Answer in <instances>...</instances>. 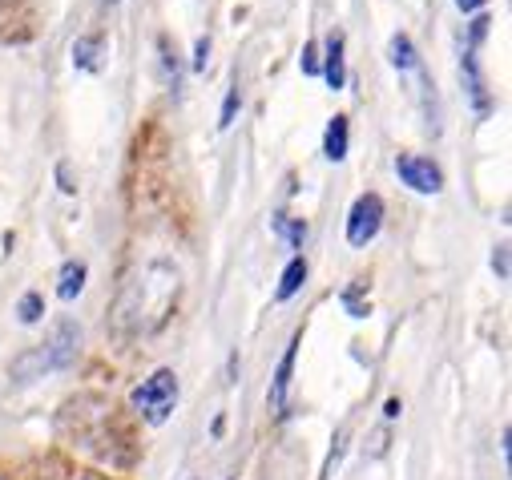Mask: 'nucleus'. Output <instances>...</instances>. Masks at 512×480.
Listing matches in <instances>:
<instances>
[{
	"label": "nucleus",
	"mask_w": 512,
	"mask_h": 480,
	"mask_svg": "<svg viewBox=\"0 0 512 480\" xmlns=\"http://www.w3.org/2000/svg\"><path fill=\"white\" fill-rule=\"evenodd\" d=\"M178 287H182V275L174 263H166V259L142 263L138 271H130V279H125V287L117 295V307H113L117 327L130 335L158 331L178 303Z\"/></svg>",
	"instance_id": "obj_1"
},
{
	"label": "nucleus",
	"mask_w": 512,
	"mask_h": 480,
	"mask_svg": "<svg viewBox=\"0 0 512 480\" xmlns=\"http://www.w3.org/2000/svg\"><path fill=\"white\" fill-rule=\"evenodd\" d=\"M77 351H81V327L73 323V319H61L53 331H49V339L45 343H37L33 351H25L17 364H13V376L17 380H41V376H49V372H61V368H69L73 359H77Z\"/></svg>",
	"instance_id": "obj_2"
},
{
	"label": "nucleus",
	"mask_w": 512,
	"mask_h": 480,
	"mask_svg": "<svg viewBox=\"0 0 512 480\" xmlns=\"http://www.w3.org/2000/svg\"><path fill=\"white\" fill-rule=\"evenodd\" d=\"M130 400H134V408H138L150 424H166L170 412H174V404H178V376H174L170 368H162V372H154L150 380H142Z\"/></svg>",
	"instance_id": "obj_3"
},
{
	"label": "nucleus",
	"mask_w": 512,
	"mask_h": 480,
	"mask_svg": "<svg viewBox=\"0 0 512 480\" xmlns=\"http://www.w3.org/2000/svg\"><path fill=\"white\" fill-rule=\"evenodd\" d=\"M379 226H383V202H379V194L355 198V206L347 214V243L351 247H367L371 238L379 234Z\"/></svg>",
	"instance_id": "obj_4"
},
{
	"label": "nucleus",
	"mask_w": 512,
	"mask_h": 480,
	"mask_svg": "<svg viewBox=\"0 0 512 480\" xmlns=\"http://www.w3.org/2000/svg\"><path fill=\"white\" fill-rule=\"evenodd\" d=\"M396 174L404 178V186H412L416 194H436L444 186L440 170L428 162V158H416V154H400L396 158Z\"/></svg>",
	"instance_id": "obj_5"
},
{
	"label": "nucleus",
	"mask_w": 512,
	"mask_h": 480,
	"mask_svg": "<svg viewBox=\"0 0 512 480\" xmlns=\"http://www.w3.org/2000/svg\"><path fill=\"white\" fill-rule=\"evenodd\" d=\"M323 77H327V85L331 89H343V37L339 33H331L327 37V61H323Z\"/></svg>",
	"instance_id": "obj_6"
},
{
	"label": "nucleus",
	"mask_w": 512,
	"mask_h": 480,
	"mask_svg": "<svg viewBox=\"0 0 512 480\" xmlns=\"http://www.w3.org/2000/svg\"><path fill=\"white\" fill-rule=\"evenodd\" d=\"M323 154L331 162H343L347 158V117H331L327 138H323Z\"/></svg>",
	"instance_id": "obj_7"
},
{
	"label": "nucleus",
	"mask_w": 512,
	"mask_h": 480,
	"mask_svg": "<svg viewBox=\"0 0 512 480\" xmlns=\"http://www.w3.org/2000/svg\"><path fill=\"white\" fill-rule=\"evenodd\" d=\"M295 347H299V343H291V347H287L283 364H279V372H275V388H271V408H275V412H279V408L287 404V388H291V368H295Z\"/></svg>",
	"instance_id": "obj_8"
},
{
	"label": "nucleus",
	"mask_w": 512,
	"mask_h": 480,
	"mask_svg": "<svg viewBox=\"0 0 512 480\" xmlns=\"http://www.w3.org/2000/svg\"><path fill=\"white\" fill-rule=\"evenodd\" d=\"M81 287H85V263H65V267H61L57 295H61L65 303H73V299L81 295Z\"/></svg>",
	"instance_id": "obj_9"
},
{
	"label": "nucleus",
	"mask_w": 512,
	"mask_h": 480,
	"mask_svg": "<svg viewBox=\"0 0 512 480\" xmlns=\"http://www.w3.org/2000/svg\"><path fill=\"white\" fill-rule=\"evenodd\" d=\"M303 279H307V263L303 259H291L287 271H283V283H279V299H291L303 287Z\"/></svg>",
	"instance_id": "obj_10"
},
{
	"label": "nucleus",
	"mask_w": 512,
	"mask_h": 480,
	"mask_svg": "<svg viewBox=\"0 0 512 480\" xmlns=\"http://www.w3.org/2000/svg\"><path fill=\"white\" fill-rule=\"evenodd\" d=\"M392 65L396 69H416V49H412V41L404 33L392 37Z\"/></svg>",
	"instance_id": "obj_11"
},
{
	"label": "nucleus",
	"mask_w": 512,
	"mask_h": 480,
	"mask_svg": "<svg viewBox=\"0 0 512 480\" xmlns=\"http://www.w3.org/2000/svg\"><path fill=\"white\" fill-rule=\"evenodd\" d=\"M97 49H101L97 37L77 41V45H73V65H81V69H97Z\"/></svg>",
	"instance_id": "obj_12"
},
{
	"label": "nucleus",
	"mask_w": 512,
	"mask_h": 480,
	"mask_svg": "<svg viewBox=\"0 0 512 480\" xmlns=\"http://www.w3.org/2000/svg\"><path fill=\"white\" fill-rule=\"evenodd\" d=\"M17 315H21V323H37V319L45 315V303H41V295H33V291H29V295L21 299V307H17Z\"/></svg>",
	"instance_id": "obj_13"
},
{
	"label": "nucleus",
	"mask_w": 512,
	"mask_h": 480,
	"mask_svg": "<svg viewBox=\"0 0 512 480\" xmlns=\"http://www.w3.org/2000/svg\"><path fill=\"white\" fill-rule=\"evenodd\" d=\"M234 109H238V89H230V93H226V105H222V122H218L222 130L234 122Z\"/></svg>",
	"instance_id": "obj_14"
},
{
	"label": "nucleus",
	"mask_w": 512,
	"mask_h": 480,
	"mask_svg": "<svg viewBox=\"0 0 512 480\" xmlns=\"http://www.w3.org/2000/svg\"><path fill=\"white\" fill-rule=\"evenodd\" d=\"M303 73H319V45L303 49Z\"/></svg>",
	"instance_id": "obj_15"
},
{
	"label": "nucleus",
	"mask_w": 512,
	"mask_h": 480,
	"mask_svg": "<svg viewBox=\"0 0 512 480\" xmlns=\"http://www.w3.org/2000/svg\"><path fill=\"white\" fill-rule=\"evenodd\" d=\"M206 57H210V41L198 37V45H194V69H206Z\"/></svg>",
	"instance_id": "obj_16"
},
{
	"label": "nucleus",
	"mask_w": 512,
	"mask_h": 480,
	"mask_svg": "<svg viewBox=\"0 0 512 480\" xmlns=\"http://www.w3.org/2000/svg\"><path fill=\"white\" fill-rule=\"evenodd\" d=\"M492 267L500 271V279H508V247H496V255H492Z\"/></svg>",
	"instance_id": "obj_17"
},
{
	"label": "nucleus",
	"mask_w": 512,
	"mask_h": 480,
	"mask_svg": "<svg viewBox=\"0 0 512 480\" xmlns=\"http://www.w3.org/2000/svg\"><path fill=\"white\" fill-rule=\"evenodd\" d=\"M456 5H460L464 13H472V9H480V5H484V0H456Z\"/></svg>",
	"instance_id": "obj_18"
},
{
	"label": "nucleus",
	"mask_w": 512,
	"mask_h": 480,
	"mask_svg": "<svg viewBox=\"0 0 512 480\" xmlns=\"http://www.w3.org/2000/svg\"><path fill=\"white\" fill-rule=\"evenodd\" d=\"M85 480H97V476H85Z\"/></svg>",
	"instance_id": "obj_19"
},
{
	"label": "nucleus",
	"mask_w": 512,
	"mask_h": 480,
	"mask_svg": "<svg viewBox=\"0 0 512 480\" xmlns=\"http://www.w3.org/2000/svg\"><path fill=\"white\" fill-rule=\"evenodd\" d=\"M109 5H113V0H109Z\"/></svg>",
	"instance_id": "obj_20"
}]
</instances>
